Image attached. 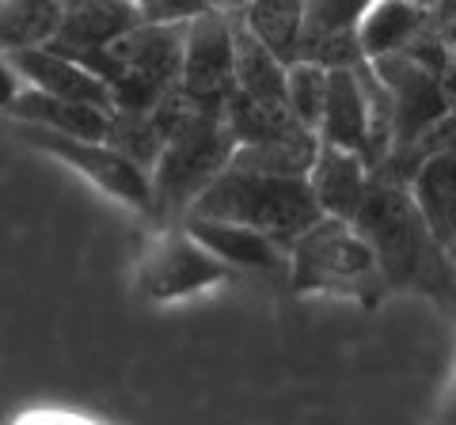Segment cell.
I'll list each match as a JSON object with an SVG mask.
<instances>
[{
  "mask_svg": "<svg viewBox=\"0 0 456 425\" xmlns=\"http://www.w3.org/2000/svg\"><path fill=\"white\" fill-rule=\"evenodd\" d=\"M354 229L373 247L384 285L419 289L445 304H456L449 251L434 239L411 187L369 179V190L354 212Z\"/></svg>",
  "mask_w": 456,
  "mask_h": 425,
  "instance_id": "1",
  "label": "cell"
},
{
  "mask_svg": "<svg viewBox=\"0 0 456 425\" xmlns=\"http://www.w3.org/2000/svg\"><path fill=\"white\" fill-rule=\"evenodd\" d=\"M191 212L251 224L285 247H293V239L323 217L316 194L308 187V175H270L240 164H228L194 197Z\"/></svg>",
  "mask_w": 456,
  "mask_h": 425,
  "instance_id": "2",
  "label": "cell"
},
{
  "mask_svg": "<svg viewBox=\"0 0 456 425\" xmlns=\"http://www.w3.org/2000/svg\"><path fill=\"white\" fill-rule=\"evenodd\" d=\"M289 285L297 293H331L362 304H377V296L388 289L373 247L354 229V221L327 217V212L293 239Z\"/></svg>",
  "mask_w": 456,
  "mask_h": 425,
  "instance_id": "3",
  "label": "cell"
},
{
  "mask_svg": "<svg viewBox=\"0 0 456 425\" xmlns=\"http://www.w3.org/2000/svg\"><path fill=\"white\" fill-rule=\"evenodd\" d=\"M183 42L187 23L149 20L114 38L92 68L110 88V110H152L156 99L183 80Z\"/></svg>",
  "mask_w": 456,
  "mask_h": 425,
  "instance_id": "4",
  "label": "cell"
},
{
  "mask_svg": "<svg viewBox=\"0 0 456 425\" xmlns=\"http://www.w3.org/2000/svg\"><path fill=\"white\" fill-rule=\"evenodd\" d=\"M236 152V133L224 110H194L167 137L160 160L152 167L156 217H187L194 197L217 179Z\"/></svg>",
  "mask_w": 456,
  "mask_h": 425,
  "instance_id": "5",
  "label": "cell"
},
{
  "mask_svg": "<svg viewBox=\"0 0 456 425\" xmlns=\"http://www.w3.org/2000/svg\"><path fill=\"white\" fill-rule=\"evenodd\" d=\"M16 137H23L27 145H35L42 152L65 160L69 167H77L80 175H88L99 190L114 194L118 202H126L137 212H152V175L145 172L141 164H134L130 156H122L107 140H84V137H69V133H57L46 130V125H35V122H16Z\"/></svg>",
  "mask_w": 456,
  "mask_h": 425,
  "instance_id": "6",
  "label": "cell"
},
{
  "mask_svg": "<svg viewBox=\"0 0 456 425\" xmlns=\"http://www.w3.org/2000/svg\"><path fill=\"white\" fill-rule=\"evenodd\" d=\"M179 84L202 110H224L236 88V12L209 8L187 23Z\"/></svg>",
  "mask_w": 456,
  "mask_h": 425,
  "instance_id": "7",
  "label": "cell"
},
{
  "mask_svg": "<svg viewBox=\"0 0 456 425\" xmlns=\"http://www.w3.org/2000/svg\"><path fill=\"white\" fill-rule=\"evenodd\" d=\"M373 68L392 95V145L411 140L430 122L449 115L437 76L411 53H384V58H373Z\"/></svg>",
  "mask_w": 456,
  "mask_h": 425,
  "instance_id": "8",
  "label": "cell"
},
{
  "mask_svg": "<svg viewBox=\"0 0 456 425\" xmlns=\"http://www.w3.org/2000/svg\"><path fill=\"white\" fill-rule=\"evenodd\" d=\"M137 23L141 12L134 0H65L61 27H57V35L46 46L80 61L84 68H95V61L107 53L110 42L122 38Z\"/></svg>",
  "mask_w": 456,
  "mask_h": 425,
  "instance_id": "9",
  "label": "cell"
},
{
  "mask_svg": "<svg viewBox=\"0 0 456 425\" xmlns=\"http://www.w3.org/2000/svg\"><path fill=\"white\" fill-rule=\"evenodd\" d=\"M183 229H187L209 254H217L228 270H251V274L289 281V247L278 244L274 236L251 229V224L187 212V217H183Z\"/></svg>",
  "mask_w": 456,
  "mask_h": 425,
  "instance_id": "10",
  "label": "cell"
},
{
  "mask_svg": "<svg viewBox=\"0 0 456 425\" xmlns=\"http://www.w3.org/2000/svg\"><path fill=\"white\" fill-rule=\"evenodd\" d=\"M224 274L228 266L183 229L164 236L160 247L149 254L145 270H141V293L149 301H175V296H191L206 285H217Z\"/></svg>",
  "mask_w": 456,
  "mask_h": 425,
  "instance_id": "11",
  "label": "cell"
},
{
  "mask_svg": "<svg viewBox=\"0 0 456 425\" xmlns=\"http://www.w3.org/2000/svg\"><path fill=\"white\" fill-rule=\"evenodd\" d=\"M8 61L16 65V73L23 76V84H31L38 92L61 95V99H77V103H92L110 110V88L99 80L92 68H84L80 61L65 58L50 46H31V50H12Z\"/></svg>",
  "mask_w": 456,
  "mask_h": 425,
  "instance_id": "12",
  "label": "cell"
},
{
  "mask_svg": "<svg viewBox=\"0 0 456 425\" xmlns=\"http://www.w3.org/2000/svg\"><path fill=\"white\" fill-rule=\"evenodd\" d=\"M308 187L316 194V202L327 217L354 221V212H358L362 197L369 190V164L358 152L320 140L316 160L308 167Z\"/></svg>",
  "mask_w": 456,
  "mask_h": 425,
  "instance_id": "13",
  "label": "cell"
},
{
  "mask_svg": "<svg viewBox=\"0 0 456 425\" xmlns=\"http://www.w3.org/2000/svg\"><path fill=\"white\" fill-rule=\"evenodd\" d=\"M320 140L338 148H350L365 160L369 140V103L358 68H327V99L320 118Z\"/></svg>",
  "mask_w": 456,
  "mask_h": 425,
  "instance_id": "14",
  "label": "cell"
},
{
  "mask_svg": "<svg viewBox=\"0 0 456 425\" xmlns=\"http://www.w3.org/2000/svg\"><path fill=\"white\" fill-rule=\"evenodd\" d=\"M8 115L16 122H35V125H46V130L69 133V137L107 140L110 110L92 107V103H77V99H61V95H50V92H38L31 84H23V92L16 95V103L8 107Z\"/></svg>",
  "mask_w": 456,
  "mask_h": 425,
  "instance_id": "15",
  "label": "cell"
},
{
  "mask_svg": "<svg viewBox=\"0 0 456 425\" xmlns=\"http://www.w3.org/2000/svg\"><path fill=\"white\" fill-rule=\"evenodd\" d=\"M426 23H430V8L415 4V0H373L369 12L358 20V38L365 58H384V53H403L415 42Z\"/></svg>",
  "mask_w": 456,
  "mask_h": 425,
  "instance_id": "16",
  "label": "cell"
},
{
  "mask_svg": "<svg viewBox=\"0 0 456 425\" xmlns=\"http://www.w3.org/2000/svg\"><path fill=\"white\" fill-rule=\"evenodd\" d=\"M411 194H415L437 244H456V145L430 156L419 167L415 179H411Z\"/></svg>",
  "mask_w": 456,
  "mask_h": 425,
  "instance_id": "17",
  "label": "cell"
},
{
  "mask_svg": "<svg viewBox=\"0 0 456 425\" xmlns=\"http://www.w3.org/2000/svg\"><path fill=\"white\" fill-rule=\"evenodd\" d=\"M236 16L281 65L301 61L305 0H248Z\"/></svg>",
  "mask_w": 456,
  "mask_h": 425,
  "instance_id": "18",
  "label": "cell"
},
{
  "mask_svg": "<svg viewBox=\"0 0 456 425\" xmlns=\"http://www.w3.org/2000/svg\"><path fill=\"white\" fill-rule=\"evenodd\" d=\"M224 118L236 133V145H278V140H308L320 137L316 130H308L305 122H297L289 107H270L255 103L244 92H236L224 99Z\"/></svg>",
  "mask_w": 456,
  "mask_h": 425,
  "instance_id": "19",
  "label": "cell"
},
{
  "mask_svg": "<svg viewBox=\"0 0 456 425\" xmlns=\"http://www.w3.org/2000/svg\"><path fill=\"white\" fill-rule=\"evenodd\" d=\"M285 73H289V65H281L236 16V92H244L255 103L289 107Z\"/></svg>",
  "mask_w": 456,
  "mask_h": 425,
  "instance_id": "20",
  "label": "cell"
},
{
  "mask_svg": "<svg viewBox=\"0 0 456 425\" xmlns=\"http://www.w3.org/2000/svg\"><path fill=\"white\" fill-rule=\"evenodd\" d=\"M65 0H0V53L46 46L61 27Z\"/></svg>",
  "mask_w": 456,
  "mask_h": 425,
  "instance_id": "21",
  "label": "cell"
},
{
  "mask_svg": "<svg viewBox=\"0 0 456 425\" xmlns=\"http://www.w3.org/2000/svg\"><path fill=\"white\" fill-rule=\"evenodd\" d=\"M107 145H114L122 156H130L134 164H141L152 175V167H156V160H160L167 137H164L152 110H110Z\"/></svg>",
  "mask_w": 456,
  "mask_h": 425,
  "instance_id": "22",
  "label": "cell"
},
{
  "mask_svg": "<svg viewBox=\"0 0 456 425\" xmlns=\"http://www.w3.org/2000/svg\"><path fill=\"white\" fill-rule=\"evenodd\" d=\"M285 99L297 122H305L308 130H320L323 118V99H327V68L316 61H293L285 73Z\"/></svg>",
  "mask_w": 456,
  "mask_h": 425,
  "instance_id": "23",
  "label": "cell"
},
{
  "mask_svg": "<svg viewBox=\"0 0 456 425\" xmlns=\"http://www.w3.org/2000/svg\"><path fill=\"white\" fill-rule=\"evenodd\" d=\"M301 61H316L323 68H358L369 58L362 50L358 31H323V35H305Z\"/></svg>",
  "mask_w": 456,
  "mask_h": 425,
  "instance_id": "24",
  "label": "cell"
},
{
  "mask_svg": "<svg viewBox=\"0 0 456 425\" xmlns=\"http://www.w3.org/2000/svg\"><path fill=\"white\" fill-rule=\"evenodd\" d=\"M373 0H305V35L358 31V20Z\"/></svg>",
  "mask_w": 456,
  "mask_h": 425,
  "instance_id": "25",
  "label": "cell"
},
{
  "mask_svg": "<svg viewBox=\"0 0 456 425\" xmlns=\"http://www.w3.org/2000/svg\"><path fill=\"white\" fill-rule=\"evenodd\" d=\"M141 20L149 23H191L209 8H221L217 0H134Z\"/></svg>",
  "mask_w": 456,
  "mask_h": 425,
  "instance_id": "26",
  "label": "cell"
},
{
  "mask_svg": "<svg viewBox=\"0 0 456 425\" xmlns=\"http://www.w3.org/2000/svg\"><path fill=\"white\" fill-rule=\"evenodd\" d=\"M20 92H23V76L16 73V65L8 61V53H0V110H8L16 103Z\"/></svg>",
  "mask_w": 456,
  "mask_h": 425,
  "instance_id": "27",
  "label": "cell"
},
{
  "mask_svg": "<svg viewBox=\"0 0 456 425\" xmlns=\"http://www.w3.org/2000/svg\"><path fill=\"white\" fill-rule=\"evenodd\" d=\"M456 23V0H434L430 4V27Z\"/></svg>",
  "mask_w": 456,
  "mask_h": 425,
  "instance_id": "28",
  "label": "cell"
},
{
  "mask_svg": "<svg viewBox=\"0 0 456 425\" xmlns=\"http://www.w3.org/2000/svg\"><path fill=\"white\" fill-rule=\"evenodd\" d=\"M217 4H221V8H228V12H240V8L248 4V0H217Z\"/></svg>",
  "mask_w": 456,
  "mask_h": 425,
  "instance_id": "29",
  "label": "cell"
},
{
  "mask_svg": "<svg viewBox=\"0 0 456 425\" xmlns=\"http://www.w3.org/2000/svg\"><path fill=\"white\" fill-rule=\"evenodd\" d=\"M445 251H449V266H452V281H456V244H449Z\"/></svg>",
  "mask_w": 456,
  "mask_h": 425,
  "instance_id": "30",
  "label": "cell"
},
{
  "mask_svg": "<svg viewBox=\"0 0 456 425\" xmlns=\"http://www.w3.org/2000/svg\"><path fill=\"white\" fill-rule=\"evenodd\" d=\"M415 4H422V8H430V4H434V0H415Z\"/></svg>",
  "mask_w": 456,
  "mask_h": 425,
  "instance_id": "31",
  "label": "cell"
},
{
  "mask_svg": "<svg viewBox=\"0 0 456 425\" xmlns=\"http://www.w3.org/2000/svg\"><path fill=\"white\" fill-rule=\"evenodd\" d=\"M452 414H456V410H452Z\"/></svg>",
  "mask_w": 456,
  "mask_h": 425,
  "instance_id": "32",
  "label": "cell"
}]
</instances>
